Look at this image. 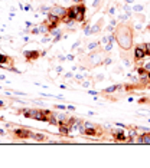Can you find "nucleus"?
<instances>
[{"label": "nucleus", "mask_w": 150, "mask_h": 168, "mask_svg": "<svg viewBox=\"0 0 150 168\" xmlns=\"http://www.w3.org/2000/svg\"><path fill=\"white\" fill-rule=\"evenodd\" d=\"M133 10L139 13V12H141V10H143V6H134V7H133Z\"/></svg>", "instance_id": "dca6fc26"}, {"label": "nucleus", "mask_w": 150, "mask_h": 168, "mask_svg": "<svg viewBox=\"0 0 150 168\" xmlns=\"http://www.w3.org/2000/svg\"><path fill=\"white\" fill-rule=\"evenodd\" d=\"M81 134L85 136H101L103 135V128L100 125L91 124V122H84V129Z\"/></svg>", "instance_id": "f03ea898"}, {"label": "nucleus", "mask_w": 150, "mask_h": 168, "mask_svg": "<svg viewBox=\"0 0 150 168\" xmlns=\"http://www.w3.org/2000/svg\"><path fill=\"white\" fill-rule=\"evenodd\" d=\"M149 83H150V72H149Z\"/></svg>", "instance_id": "5701e85b"}, {"label": "nucleus", "mask_w": 150, "mask_h": 168, "mask_svg": "<svg viewBox=\"0 0 150 168\" xmlns=\"http://www.w3.org/2000/svg\"><path fill=\"white\" fill-rule=\"evenodd\" d=\"M143 68H145V71L150 72V62H147V63H145V65H143Z\"/></svg>", "instance_id": "a211bd4d"}, {"label": "nucleus", "mask_w": 150, "mask_h": 168, "mask_svg": "<svg viewBox=\"0 0 150 168\" xmlns=\"http://www.w3.org/2000/svg\"><path fill=\"white\" fill-rule=\"evenodd\" d=\"M32 139H35V141H38V142H44L48 139V136L45 135V134H40V132H36V134H33L32 135Z\"/></svg>", "instance_id": "f8f14e48"}, {"label": "nucleus", "mask_w": 150, "mask_h": 168, "mask_svg": "<svg viewBox=\"0 0 150 168\" xmlns=\"http://www.w3.org/2000/svg\"><path fill=\"white\" fill-rule=\"evenodd\" d=\"M75 5H79V3H84V0H74Z\"/></svg>", "instance_id": "412c9836"}, {"label": "nucleus", "mask_w": 150, "mask_h": 168, "mask_svg": "<svg viewBox=\"0 0 150 168\" xmlns=\"http://www.w3.org/2000/svg\"><path fill=\"white\" fill-rule=\"evenodd\" d=\"M55 109H61V111H65V109H67V106H65V105H55Z\"/></svg>", "instance_id": "f3484780"}, {"label": "nucleus", "mask_w": 150, "mask_h": 168, "mask_svg": "<svg viewBox=\"0 0 150 168\" xmlns=\"http://www.w3.org/2000/svg\"><path fill=\"white\" fill-rule=\"evenodd\" d=\"M0 106H3V102H0Z\"/></svg>", "instance_id": "b1692460"}, {"label": "nucleus", "mask_w": 150, "mask_h": 168, "mask_svg": "<svg viewBox=\"0 0 150 168\" xmlns=\"http://www.w3.org/2000/svg\"><path fill=\"white\" fill-rule=\"evenodd\" d=\"M139 102H140V103H145V102H147V98H141V99H140Z\"/></svg>", "instance_id": "aec40b11"}, {"label": "nucleus", "mask_w": 150, "mask_h": 168, "mask_svg": "<svg viewBox=\"0 0 150 168\" xmlns=\"http://www.w3.org/2000/svg\"><path fill=\"white\" fill-rule=\"evenodd\" d=\"M113 138H114L116 142H126L127 141V135H126V132L123 129L113 131Z\"/></svg>", "instance_id": "6e6552de"}, {"label": "nucleus", "mask_w": 150, "mask_h": 168, "mask_svg": "<svg viewBox=\"0 0 150 168\" xmlns=\"http://www.w3.org/2000/svg\"><path fill=\"white\" fill-rule=\"evenodd\" d=\"M26 118H32V119L36 121H44V122H48L46 116L44 114V109H25V111H20Z\"/></svg>", "instance_id": "7ed1b4c3"}, {"label": "nucleus", "mask_w": 150, "mask_h": 168, "mask_svg": "<svg viewBox=\"0 0 150 168\" xmlns=\"http://www.w3.org/2000/svg\"><path fill=\"white\" fill-rule=\"evenodd\" d=\"M78 12H79V6L74 3L72 6H69V7L67 9V16H69L74 22H75V16L78 15Z\"/></svg>", "instance_id": "9b49d317"}, {"label": "nucleus", "mask_w": 150, "mask_h": 168, "mask_svg": "<svg viewBox=\"0 0 150 168\" xmlns=\"http://www.w3.org/2000/svg\"><path fill=\"white\" fill-rule=\"evenodd\" d=\"M146 58V53H145V49H143V45H137L134 48V60L139 62V60H143Z\"/></svg>", "instance_id": "0eeeda50"}, {"label": "nucleus", "mask_w": 150, "mask_h": 168, "mask_svg": "<svg viewBox=\"0 0 150 168\" xmlns=\"http://www.w3.org/2000/svg\"><path fill=\"white\" fill-rule=\"evenodd\" d=\"M13 63H15L13 58L7 56V55H2V53H0V68H7V69H10V71H16V69H13V68H12Z\"/></svg>", "instance_id": "39448f33"}, {"label": "nucleus", "mask_w": 150, "mask_h": 168, "mask_svg": "<svg viewBox=\"0 0 150 168\" xmlns=\"http://www.w3.org/2000/svg\"><path fill=\"white\" fill-rule=\"evenodd\" d=\"M143 49H145L146 56H150V43H145L143 45Z\"/></svg>", "instance_id": "4468645a"}, {"label": "nucleus", "mask_w": 150, "mask_h": 168, "mask_svg": "<svg viewBox=\"0 0 150 168\" xmlns=\"http://www.w3.org/2000/svg\"><path fill=\"white\" fill-rule=\"evenodd\" d=\"M10 135L13 138H17V139H29V138H32L33 132L26 129V128H16V129L10 131Z\"/></svg>", "instance_id": "20e7f679"}, {"label": "nucleus", "mask_w": 150, "mask_h": 168, "mask_svg": "<svg viewBox=\"0 0 150 168\" xmlns=\"http://www.w3.org/2000/svg\"><path fill=\"white\" fill-rule=\"evenodd\" d=\"M39 32H40V27H35L33 30H32V33H33V35H38Z\"/></svg>", "instance_id": "6ab92c4d"}, {"label": "nucleus", "mask_w": 150, "mask_h": 168, "mask_svg": "<svg viewBox=\"0 0 150 168\" xmlns=\"http://www.w3.org/2000/svg\"><path fill=\"white\" fill-rule=\"evenodd\" d=\"M97 46H98V42H92V43L91 45H88V50H91V49H94V48H97Z\"/></svg>", "instance_id": "2eb2a0df"}, {"label": "nucleus", "mask_w": 150, "mask_h": 168, "mask_svg": "<svg viewBox=\"0 0 150 168\" xmlns=\"http://www.w3.org/2000/svg\"><path fill=\"white\" fill-rule=\"evenodd\" d=\"M133 27L128 23H120L114 30V39L123 50H130L133 46Z\"/></svg>", "instance_id": "f257e3e1"}, {"label": "nucleus", "mask_w": 150, "mask_h": 168, "mask_svg": "<svg viewBox=\"0 0 150 168\" xmlns=\"http://www.w3.org/2000/svg\"><path fill=\"white\" fill-rule=\"evenodd\" d=\"M58 128H59V132H61L62 135L68 136L69 135V132H71V126L68 124L67 121H61V122H58Z\"/></svg>", "instance_id": "9d476101"}, {"label": "nucleus", "mask_w": 150, "mask_h": 168, "mask_svg": "<svg viewBox=\"0 0 150 168\" xmlns=\"http://www.w3.org/2000/svg\"><path fill=\"white\" fill-rule=\"evenodd\" d=\"M121 88V85H113V86H108L104 89V93H113V92H116V91H118Z\"/></svg>", "instance_id": "ddd939ff"}, {"label": "nucleus", "mask_w": 150, "mask_h": 168, "mask_svg": "<svg viewBox=\"0 0 150 168\" xmlns=\"http://www.w3.org/2000/svg\"><path fill=\"white\" fill-rule=\"evenodd\" d=\"M23 56H25L26 60L32 62V60H36L38 58H40L42 53H40L39 50H25V52H23Z\"/></svg>", "instance_id": "423d86ee"}, {"label": "nucleus", "mask_w": 150, "mask_h": 168, "mask_svg": "<svg viewBox=\"0 0 150 168\" xmlns=\"http://www.w3.org/2000/svg\"><path fill=\"white\" fill-rule=\"evenodd\" d=\"M126 2H127V3H133V0H126Z\"/></svg>", "instance_id": "4be33fe9"}, {"label": "nucleus", "mask_w": 150, "mask_h": 168, "mask_svg": "<svg viewBox=\"0 0 150 168\" xmlns=\"http://www.w3.org/2000/svg\"><path fill=\"white\" fill-rule=\"evenodd\" d=\"M51 13L55 15V16H58L59 19H62L64 16H67V9L62 7V6H54V7L51 9Z\"/></svg>", "instance_id": "1a4fd4ad"}]
</instances>
